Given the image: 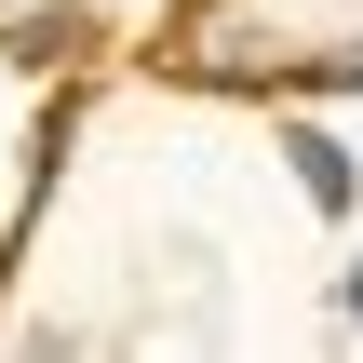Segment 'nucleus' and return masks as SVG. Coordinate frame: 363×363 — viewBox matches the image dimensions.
<instances>
[{
  "label": "nucleus",
  "mask_w": 363,
  "mask_h": 363,
  "mask_svg": "<svg viewBox=\"0 0 363 363\" xmlns=\"http://www.w3.org/2000/svg\"><path fill=\"white\" fill-rule=\"evenodd\" d=\"M337 310H350V323H363V269H350V283H337Z\"/></svg>",
  "instance_id": "nucleus-3"
},
{
  "label": "nucleus",
  "mask_w": 363,
  "mask_h": 363,
  "mask_svg": "<svg viewBox=\"0 0 363 363\" xmlns=\"http://www.w3.org/2000/svg\"><path fill=\"white\" fill-rule=\"evenodd\" d=\"M283 162H296V189H310L323 216H350V202H363V175H350V148H337L323 121H296V135H283Z\"/></svg>",
  "instance_id": "nucleus-1"
},
{
  "label": "nucleus",
  "mask_w": 363,
  "mask_h": 363,
  "mask_svg": "<svg viewBox=\"0 0 363 363\" xmlns=\"http://www.w3.org/2000/svg\"><path fill=\"white\" fill-rule=\"evenodd\" d=\"M310 81H323V94H363V40H337V54H323Z\"/></svg>",
  "instance_id": "nucleus-2"
}]
</instances>
